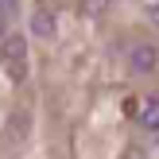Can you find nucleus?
<instances>
[{
	"label": "nucleus",
	"instance_id": "f257e3e1",
	"mask_svg": "<svg viewBox=\"0 0 159 159\" xmlns=\"http://www.w3.org/2000/svg\"><path fill=\"white\" fill-rule=\"evenodd\" d=\"M0 62L8 66V74H12L16 82H23V78H27V43H23L20 35H8L4 47H0Z\"/></svg>",
	"mask_w": 159,
	"mask_h": 159
},
{
	"label": "nucleus",
	"instance_id": "f03ea898",
	"mask_svg": "<svg viewBox=\"0 0 159 159\" xmlns=\"http://www.w3.org/2000/svg\"><path fill=\"white\" fill-rule=\"evenodd\" d=\"M128 66L136 70V74H152V70L159 66V47L155 43H136L128 54Z\"/></svg>",
	"mask_w": 159,
	"mask_h": 159
},
{
	"label": "nucleus",
	"instance_id": "7ed1b4c3",
	"mask_svg": "<svg viewBox=\"0 0 159 159\" xmlns=\"http://www.w3.org/2000/svg\"><path fill=\"white\" fill-rule=\"evenodd\" d=\"M31 31H35L39 39H51V35H54V12L35 8V12H31Z\"/></svg>",
	"mask_w": 159,
	"mask_h": 159
},
{
	"label": "nucleus",
	"instance_id": "20e7f679",
	"mask_svg": "<svg viewBox=\"0 0 159 159\" xmlns=\"http://www.w3.org/2000/svg\"><path fill=\"white\" fill-rule=\"evenodd\" d=\"M140 124H144V128H159V97L144 101V109H140Z\"/></svg>",
	"mask_w": 159,
	"mask_h": 159
},
{
	"label": "nucleus",
	"instance_id": "39448f33",
	"mask_svg": "<svg viewBox=\"0 0 159 159\" xmlns=\"http://www.w3.org/2000/svg\"><path fill=\"white\" fill-rule=\"evenodd\" d=\"M113 0H82V16H101Z\"/></svg>",
	"mask_w": 159,
	"mask_h": 159
},
{
	"label": "nucleus",
	"instance_id": "423d86ee",
	"mask_svg": "<svg viewBox=\"0 0 159 159\" xmlns=\"http://www.w3.org/2000/svg\"><path fill=\"white\" fill-rule=\"evenodd\" d=\"M0 16H4V20L20 16V0H0Z\"/></svg>",
	"mask_w": 159,
	"mask_h": 159
},
{
	"label": "nucleus",
	"instance_id": "0eeeda50",
	"mask_svg": "<svg viewBox=\"0 0 159 159\" xmlns=\"http://www.w3.org/2000/svg\"><path fill=\"white\" fill-rule=\"evenodd\" d=\"M148 16H152V23L159 27V4H152V12H148Z\"/></svg>",
	"mask_w": 159,
	"mask_h": 159
}]
</instances>
